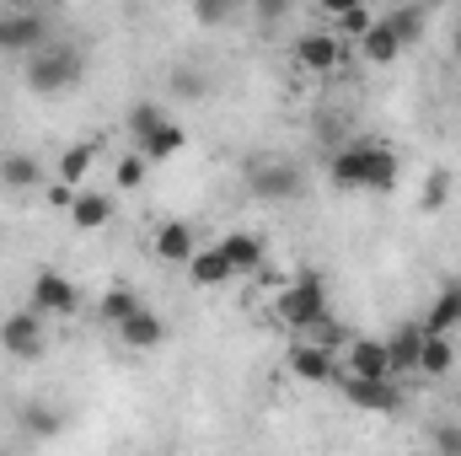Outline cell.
I'll list each match as a JSON object with an SVG mask.
<instances>
[{"mask_svg": "<svg viewBox=\"0 0 461 456\" xmlns=\"http://www.w3.org/2000/svg\"><path fill=\"white\" fill-rule=\"evenodd\" d=\"M81 70H86V59H81L76 43H38L27 54V65H22V81L38 97H59V92H70L81 81Z\"/></svg>", "mask_w": 461, "mask_h": 456, "instance_id": "obj_1", "label": "cell"}, {"mask_svg": "<svg viewBox=\"0 0 461 456\" xmlns=\"http://www.w3.org/2000/svg\"><path fill=\"white\" fill-rule=\"evenodd\" d=\"M247 188L258 199H274V205H295L306 194V172L290 161V156H252L247 161Z\"/></svg>", "mask_w": 461, "mask_h": 456, "instance_id": "obj_2", "label": "cell"}, {"mask_svg": "<svg viewBox=\"0 0 461 456\" xmlns=\"http://www.w3.org/2000/svg\"><path fill=\"white\" fill-rule=\"evenodd\" d=\"M328 312V285L317 279V274H301V279H290L279 296H274V317L285 323V328H306V323H317Z\"/></svg>", "mask_w": 461, "mask_h": 456, "instance_id": "obj_3", "label": "cell"}, {"mask_svg": "<svg viewBox=\"0 0 461 456\" xmlns=\"http://www.w3.org/2000/svg\"><path fill=\"white\" fill-rule=\"evenodd\" d=\"M370 150H375V140H344L328 156V183L344 194H365L370 188Z\"/></svg>", "mask_w": 461, "mask_h": 456, "instance_id": "obj_4", "label": "cell"}, {"mask_svg": "<svg viewBox=\"0 0 461 456\" xmlns=\"http://www.w3.org/2000/svg\"><path fill=\"white\" fill-rule=\"evenodd\" d=\"M339 387H344V397L359 414H397V408H402L397 376H344Z\"/></svg>", "mask_w": 461, "mask_h": 456, "instance_id": "obj_5", "label": "cell"}, {"mask_svg": "<svg viewBox=\"0 0 461 456\" xmlns=\"http://www.w3.org/2000/svg\"><path fill=\"white\" fill-rule=\"evenodd\" d=\"M32 306L43 317H70L81 306V285L70 274H59V269H38L32 274Z\"/></svg>", "mask_w": 461, "mask_h": 456, "instance_id": "obj_6", "label": "cell"}, {"mask_svg": "<svg viewBox=\"0 0 461 456\" xmlns=\"http://www.w3.org/2000/svg\"><path fill=\"white\" fill-rule=\"evenodd\" d=\"M43 343H49V328H43V312H38V306H32V312H11V317L0 323V349L16 354V360H38Z\"/></svg>", "mask_w": 461, "mask_h": 456, "instance_id": "obj_7", "label": "cell"}, {"mask_svg": "<svg viewBox=\"0 0 461 456\" xmlns=\"http://www.w3.org/2000/svg\"><path fill=\"white\" fill-rule=\"evenodd\" d=\"M295 65L301 70H317V76H333L344 65V38L333 27H312L295 38Z\"/></svg>", "mask_w": 461, "mask_h": 456, "instance_id": "obj_8", "label": "cell"}, {"mask_svg": "<svg viewBox=\"0 0 461 456\" xmlns=\"http://www.w3.org/2000/svg\"><path fill=\"white\" fill-rule=\"evenodd\" d=\"M290 376L295 381H306V387H328V381H344V370H339V349H328V343H295L290 349Z\"/></svg>", "mask_w": 461, "mask_h": 456, "instance_id": "obj_9", "label": "cell"}, {"mask_svg": "<svg viewBox=\"0 0 461 456\" xmlns=\"http://www.w3.org/2000/svg\"><path fill=\"white\" fill-rule=\"evenodd\" d=\"M38 43H49V22L38 11H0V49L5 54H32Z\"/></svg>", "mask_w": 461, "mask_h": 456, "instance_id": "obj_10", "label": "cell"}, {"mask_svg": "<svg viewBox=\"0 0 461 456\" xmlns=\"http://www.w3.org/2000/svg\"><path fill=\"white\" fill-rule=\"evenodd\" d=\"M183 269H188V285H194V290H221V285H230V279H236L230 258L221 252V242H215V247H199Z\"/></svg>", "mask_w": 461, "mask_h": 456, "instance_id": "obj_11", "label": "cell"}, {"mask_svg": "<svg viewBox=\"0 0 461 456\" xmlns=\"http://www.w3.org/2000/svg\"><path fill=\"white\" fill-rule=\"evenodd\" d=\"M70 226L76 231H103L113 221V194H103V188H76V199H70Z\"/></svg>", "mask_w": 461, "mask_h": 456, "instance_id": "obj_12", "label": "cell"}, {"mask_svg": "<svg viewBox=\"0 0 461 456\" xmlns=\"http://www.w3.org/2000/svg\"><path fill=\"white\" fill-rule=\"evenodd\" d=\"M344 376H392L386 339H348L344 343Z\"/></svg>", "mask_w": 461, "mask_h": 456, "instance_id": "obj_13", "label": "cell"}, {"mask_svg": "<svg viewBox=\"0 0 461 456\" xmlns=\"http://www.w3.org/2000/svg\"><path fill=\"white\" fill-rule=\"evenodd\" d=\"M354 49H359V59H365V65H392V59H402V38H397L381 16L354 38Z\"/></svg>", "mask_w": 461, "mask_h": 456, "instance_id": "obj_14", "label": "cell"}, {"mask_svg": "<svg viewBox=\"0 0 461 456\" xmlns=\"http://www.w3.org/2000/svg\"><path fill=\"white\" fill-rule=\"evenodd\" d=\"M113 333H118V343H123V349H156V343L167 339V323H161L150 306H140V312H129V317L118 323Z\"/></svg>", "mask_w": 461, "mask_h": 456, "instance_id": "obj_15", "label": "cell"}, {"mask_svg": "<svg viewBox=\"0 0 461 456\" xmlns=\"http://www.w3.org/2000/svg\"><path fill=\"white\" fill-rule=\"evenodd\" d=\"M38 183H43V167H38L32 150H0V188L27 194V188H38Z\"/></svg>", "mask_w": 461, "mask_h": 456, "instance_id": "obj_16", "label": "cell"}, {"mask_svg": "<svg viewBox=\"0 0 461 456\" xmlns=\"http://www.w3.org/2000/svg\"><path fill=\"white\" fill-rule=\"evenodd\" d=\"M419 343H424V323H402L386 333V360H392V376L402 370H419Z\"/></svg>", "mask_w": 461, "mask_h": 456, "instance_id": "obj_17", "label": "cell"}, {"mask_svg": "<svg viewBox=\"0 0 461 456\" xmlns=\"http://www.w3.org/2000/svg\"><path fill=\"white\" fill-rule=\"evenodd\" d=\"M199 252V236L188 221H167V226H156V258H167V263H188Z\"/></svg>", "mask_w": 461, "mask_h": 456, "instance_id": "obj_18", "label": "cell"}, {"mask_svg": "<svg viewBox=\"0 0 461 456\" xmlns=\"http://www.w3.org/2000/svg\"><path fill=\"white\" fill-rule=\"evenodd\" d=\"M221 252L230 258L236 274H258L263 269V236L258 231H230V236H221Z\"/></svg>", "mask_w": 461, "mask_h": 456, "instance_id": "obj_19", "label": "cell"}, {"mask_svg": "<svg viewBox=\"0 0 461 456\" xmlns=\"http://www.w3.org/2000/svg\"><path fill=\"white\" fill-rule=\"evenodd\" d=\"M140 150L150 156V167H156V161H172V156H183V150H188V129L167 118L161 129H150V134L140 140Z\"/></svg>", "mask_w": 461, "mask_h": 456, "instance_id": "obj_20", "label": "cell"}, {"mask_svg": "<svg viewBox=\"0 0 461 456\" xmlns=\"http://www.w3.org/2000/svg\"><path fill=\"white\" fill-rule=\"evenodd\" d=\"M461 328V279H451L440 296H435V306H429V317H424V333H456Z\"/></svg>", "mask_w": 461, "mask_h": 456, "instance_id": "obj_21", "label": "cell"}, {"mask_svg": "<svg viewBox=\"0 0 461 456\" xmlns=\"http://www.w3.org/2000/svg\"><path fill=\"white\" fill-rule=\"evenodd\" d=\"M397 172H402V156L386 140H375V150H370V188L365 194H392L397 188Z\"/></svg>", "mask_w": 461, "mask_h": 456, "instance_id": "obj_22", "label": "cell"}, {"mask_svg": "<svg viewBox=\"0 0 461 456\" xmlns=\"http://www.w3.org/2000/svg\"><path fill=\"white\" fill-rule=\"evenodd\" d=\"M451 365H456L451 333H424V343H419V370H424V376H446Z\"/></svg>", "mask_w": 461, "mask_h": 456, "instance_id": "obj_23", "label": "cell"}, {"mask_svg": "<svg viewBox=\"0 0 461 456\" xmlns=\"http://www.w3.org/2000/svg\"><path fill=\"white\" fill-rule=\"evenodd\" d=\"M145 301H140V290L134 285H113V290H103V301H97V317H103V328H118L129 312H140Z\"/></svg>", "mask_w": 461, "mask_h": 456, "instance_id": "obj_24", "label": "cell"}, {"mask_svg": "<svg viewBox=\"0 0 461 456\" xmlns=\"http://www.w3.org/2000/svg\"><path fill=\"white\" fill-rule=\"evenodd\" d=\"M381 22L402 38V49H413V43L424 38V5H397V11H386Z\"/></svg>", "mask_w": 461, "mask_h": 456, "instance_id": "obj_25", "label": "cell"}, {"mask_svg": "<svg viewBox=\"0 0 461 456\" xmlns=\"http://www.w3.org/2000/svg\"><path fill=\"white\" fill-rule=\"evenodd\" d=\"M145 172H150V156H145V150H129V156H118V161H113V188H118V194L140 188V183H145Z\"/></svg>", "mask_w": 461, "mask_h": 456, "instance_id": "obj_26", "label": "cell"}, {"mask_svg": "<svg viewBox=\"0 0 461 456\" xmlns=\"http://www.w3.org/2000/svg\"><path fill=\"white\" fill-rule=\"evenodd\" d=\"M92 161H97V145H92V140H81V145H70V150L59 156V178L81 188V178L92 172Z\"/></svg>", "mask_w": 461, "mask_h": 456, "instance_id": "obj_27", "label": "cell"}, {"mask_svg": "<svg viewBox=\"0 0 461 456\" xmlns=\"http://www.w3.org/2000/svg\"><path fill=\"white\" fill-rule=\"evenodd\" d=\"M22 424H27V435H38V441H49V435H59V424H65V414H54L49 403H27V408H22Z\"/></svg>", "mask_w": 461, "mask_h": 456, "instance_id": "obj_28", "label": "cell"}, {"mask_svg": "<svg viewBox=\"0 0 461 456\" xmlns=\"http://www.w3.org/2000/svg\"><path fill=\"white\" fill-rule=\"evenodd\" d=\"M161 123H167V108H161V103H134V108H129V134H134V140H145V134L161 129Z\"/></svg>", "mask_w": 461, "mask_h": 456, "instance_id": "obj_29", "label": "cell"}, {"mask_svg": "<svg viewBox=\"0 0 461 456\" xmlns=\"http://www.w3.org/2000/svg\"><path fill=\"white\" fill-rule=\"evenodd\" d=\"M301 333H306V339H312V343H328V349H344V343H348L344 323H339V317H328V312H322L317 323H306Z\"/></svg>", "mask_w": 461, "mask_h": 456, "instance_id": "obj_30", "label": "cell"}, {"mask_svg": "<svg viewBox=\"0 0 461 456\" xmlns=\"http://www.w3.org/2000/svg\"><path fill=\"white\" fill-rule=\"evenodd\" d=\"M370 22H375V11H370V5L359 0V5H348L344 16H333V32H339V38H348V43H354V38H359V32L370 27Z\"/></svg>", "mask_w": 461, "mask_h": 456, "instance_id": "obj_31", "label": "cell"}, {"mask_svg": "<svg viewBox=\"0 0 461 456\" xmlns=\"http://www.w3.org/2000/svg\"><path fill=\"white\" fill-rule=\"evenodd\" d=\"M172 92H177V97H188V103H199V97L210 92V81H204V70H199V65H183V70H172Z\"/></svg>", "mask_w": 461, "mask_h": 456, "instance_id": "obj_32", "label": "cell"}, {"mask_svg": "<svg viewBox=\"0 0 461 456\" xmlns=\"http://www.w3.org/2000/svg\"><path fill=\"white\" fill-rule=\"evenodd\" d=\"M446 199H451V172H446V167H435V172L424 178V194H419V205H424V210H440Z\"/></svg>", "mask_w": 461, "mask_h": 456, "instance_id": "obj_33", "label": "cell"}, {"mask_svg": "<svg viewBox=\"0 0 461 456\" xmlns=\"http://www.w3.org/2000/svg\"><path fill=\"white\" fill-rule=\"evenodd\" d=\"M230 11H236V0H194V22L199 27H226Z\"/></svg>", "mask_w": 461, "mask_h": 456, "instance_id": "obj_34", "label": "cell"}, {"mask_svg": "<svg viewBox=\"0 0 461 456\" xmlns=\"http://www.w3.org/2000/svg\"><path fill=\"white\" fill-rule=\"evenodd\" d=\"M70 199H76V183L54 178V183H49V205H54V210H70Z\"/></svg>", "mask_w": 461, "mask_h": 456, "instance_id": "obj_35", "label": "cell"}, {"mask_svg": "<svg viewBox=\"0 0 461 456\" xmlns=\"http://www.w3.org/2000/svg\"><path fill=\"white\" fill-rule=\"evenodd\" d=\"M252 5H258V16H263V22H279V16H290V5H295V0H252Z\"/></svg>", "mask_w": 461, "mask_h": 456, "instance_id": "obj_36", "label": "cell"}, {"mask_svg": "<svg viewBox=\"0 0 461 456\" xmlns=\"http://www.w3.org/2000/svg\"><path fill=\"white\" fill-rule=\"evenodd\" d=\"M429 441H435L440 451H461V430H446V424H440V430H435Z\"/></svg>", "mask_w": 461, "mask_h": 456, "instance_id": "obj_37", "label": "cell"}, {"mask_svg": "<svg viewBox=\"0 0 461 456\" xmlns=\"http://www.w3.org/2000/svg\"><path fill=\"white\" fill-rule=\"evenodd\" d=\"M348 5H359V0H317V11H322L328 22H333V16H344Z\"/></svg>", "mask_w": 461, "mask_h": 456, "instance_id": "obj_38", "label": "cell"}, {"mask_svg": "<svg viewBox=\"0 0 461 456\" xmlns=\"http://www.w3.org/2000/svg\"><path fill=\"white\" fill-rule=\"evenodd\" d=\"M456 59H461V32H456Z\"/></svg>", "mask_w": 461, "mask_h": 456, "instance_id": "obj_39", "label": "cell"}, {"mask_svg": "<svg viewBox=\"0 0 461 456\" xmlns=\"http://www.w3.org/2000/svg\"><path fill=\"white\" fill-rule=\"evenodd\" d=\"M38 5H59V0H38Z\"/></svg>", "mask_w": 461, "mask_h": 456, "instance_id": "obj_40", "label": "cell"}]
</instances>
